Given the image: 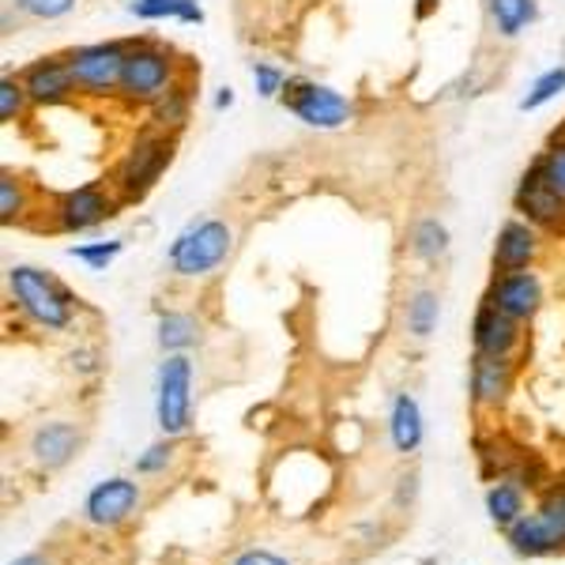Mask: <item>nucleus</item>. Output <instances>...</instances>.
I'll return each instance as SVG.
<instances>
[{
	"label": "nucleus",
	"mask_w": 565,
	"mask_h": 565,
	"mask_svg": "<svg viewBox=\"0 0 565 565\" xmlns=\"http://www.w3.org/2000/svg\"><path fill=\"white\" fill-rule=\"evenodd\" d=\"M423 407L412 392H399L392 399V412H388V437H392V449L399 457H412V452L423 445Z\"/></svg>",
	"instance_id": "obj_18"
},
{
	"label": "nucleus",
	"mask_w": 565,
	"mask_h": 565,
	"mask_svg": "<svg viewBox=\"0 0 565 565\" xmlns=\"http://www.w3.org/2000/svg\"><path fill=\"white\" fill-rule=\"evenodd\" d=\"M231 249H234L231 226H226L223 218H200V223H189L185 231L178 234L167 257H170V268H174L178 276L200 279L231 257Z\"/></svg>",
	"instance_id": "obj_2"
},
{
	"label": "nucleus",
	"mask_w": 565,
	"mask_h": 565,
	"mask_svg": "<svg viewBox=\"0 0 565 565\" xmlns=\"http://www.w3.org/2000/svg\"><path fill=\"white\" fill-rule=\"evenodd\" d=\"M487 302L501 309L505 317H513V321H532L535 313H540L543 306V282L535 271H498L494 282H490L487 290Z\"/></svg>",
	"instance_id": "obj_11"
},
{
	"label": "nucleus",
	"mask_w": 565,
	"mask_h": 565,
	"mask_svg": "<svg viewBox=\"0 0 565 565\" xmlns=\"http://www.w3.org/2000/svg\"><path fill=\"white\" fill-rule=\"evenodd\" d=\"M170 463H174V437L148 445V449L136 457V476H162Z\"/></svg>",
	"instance_id": "obj_29"
},
{
	"label": "nucleus",
	"mask_w": 565,
	"mask_h": 565,
	"mask_svg": "<svg viewBox=\"0 0 565 565\" xmlns=\"http://www.w3.org/2000/svg\"><path fill=\"white\" fill-rule=\"evenodd\" d=\"M26 212V189L15 174H0V223L12 226Z\"/></svg>",
	"instance_id": "obj_26"
},
{
	"label": "nucleus",
	"mask_w": 565,
	"mask_h": 565,
	"mask_svg": "<svg viewBox=\"0 0 565 565\" xmlns=\"http://www.w3.org/2000/svg\"><path fill=\"white\" fill-rule=\"evenodd\" d=\"M174 159V136L170 132H148L132 143V151L125 154V162L117 167V189L125 200H140L154 181L162 178V170Z\"/></svg>",
	"instance_id": "obj_6"
},
{
	"label": "nucleus",
	"mask_w": 565,
	"mask_h": 565,
	"mask_svg": "<svg viewBox=\"0 0 565 565\" xmlns=\"http://www.w3.org/2000/svg\"><path fill=\"white\" fill-rule=\"evenodd\" d=\"M8 565H50V562H45L42 554H20V558L8 562Z\"/></svg>",
	"instance_id": "obj_35"
},
{
	"label": "nucleus",
	"mask_w": 565,
	"mask_h": 565,
	"mask_svg": "<svg viewBox=\"0 0 565 565\" xmlns=\"http://www.w3.org/2000/svg\"><path fill=\"white\" fill-rule=\"evenodd\" d=\"M129 12L136 20H181V23L204 20V8L196 0H132Z\"/></svg>",
	"instance_id": "obj_21"
},
{
	"label": "nucleus",
	"mask_w": 565,
	"mask_h": 565,
	"mask_svg": "<svg viewBox=\"0 0 565 565\" xmlns=\"http://www.w3.org/2000/svg\"><path fill=\"white\" fill-rule=\"evenodd\" d=\"M200 340H204V332H200V321L193 313L170 309V313L159 317V348L167 354H185L189 348H196Z\"/></svg>",
	"instance_id": "obj_20"
},
{
	"label": "nucleus",
	"mask_w": 565,
	"mask_h": 565,
	"mask_svg": "<svg viewBox=\"0 0 565 565\" xmlns=\"http://www.w3.org/2000/svg\"><path fill=\"white\" fill-rule=\"evenodd\" d=\"M513 392V359H487L476 354L471 359V404L479 412L487 407H501Z\"/></svg>",
	"instance_id": "obj_16"
},
{
	"label": "nucleus",
	"mask_w": 565,
	"mask_h": 565,
	"mask_svg": "<svg viewBox=\"0 0 565 565\" xmlns=\"http://www.w3.org/2000/svg\"><path fill=\"white\" fill-rule=\"evenodd\" d=\"M125 57H129V45L125 42H95L72 50L68 65L72 76H76V87L84 95H114L121 87Z\"/></svg>",
	"instance_id": "obj_8"
},
{
	"label": "nucleus",
	"mask_w": 565,
	"mask_h": 565,
	"mask_svg": "<svg viewBox=\"0 0 565 565\" xmlns=\"http://www.w3.org/2000/svg\"><path fill=\"white\" fill-rule=\"evenodd\" d=\"M170 84H174V57H170V50L151 45V42L129 45V57H125V72H121V87H117V95H121L125 103L151 106Z\"/></svg>",
	"instance_id": "obj_5"
},
{
	"label": "nucleus",
	"mask_w": 565,
	"mask_h": 565,
	"mask_svg": "<svg viewBox=\"0 0 565 565\" xmlns=\"http://www.w3.org/2000/svg\"><path fill=\"white\" fill-rule=\"evenodd\" d=\"M487 516L501 527V532L521 521V516H524V487H521V482L498 479L494 487L487 490Z\"/></svg>",
	"instance_id": "obj_19"
},
{
	"label": "nucleus",
	"mask_w": 565,
	"mask_h": 565,
	"mask_svg": "<svg viewBox=\"0 0 565 565\" xmlns=\"http://www.w3.org/2000/svg\"><path fill=\"white\" fill-rule=\"evenodd\" d=\"M279 98L298 121L309 125V129H343V125L351 121L348 98L324 84H313V79H287Z\"/></svg>",
	"instance_id": "obj_7"
},
{
	"label": "nucleus",
	"mask_w": 565,
	"mask_h": 565,
	"mask_svg": "<svg viewBox=\"0 0 565 565\" xmlns=\"http://www.w3.org/2000/svg\"><path fill=\"white\" fill-rule=\"evenodd\" d=\"M513 204L532 226H543V231H565V196L543 178L540 162L527 167V174L521 178V185H516Z\"/></svg>",
	"instance_id": "obj_10"
},
{
	"label": "nucleus",
	"mask_w": 565,
	"mask_h": 565,
	"mask_svg": "<svg viewBox=\"0 0 565 565\" xmlns=\"http://www.w3.org/2000/svg\"><path fill=\"white\" fill-rule=\"evenodd\" d=\"M253 84H257V95H260V98H276V95H282L287 79H282V72H279L276 65H264V61H253Z\"/></svg>",
	"instance_id": "obj_32"
},
{
	"label": "nucleus",
	"mask_w": 565,
	"mask_h": 565,
	"mask_svg": "<svg viewBox=\"0 0 565 565\" xmlns=\"http://www.w3.org/2000/svg\"><path fill=\"white\" fill-rule=\"evenodd\" d=\"M117 215V200L106 196L98 185H84V189H72L57 200L53 207V218H57V231L65 234H79L90 231V226L106 223V218Z\"/></svg>",
	"instance_id": "obj_12"
},
{
	"label": "nucleus",
	"mask_w": 565,
	"mask_h": 565,
	"mask_svg": "<svg viewBox=\"0 0 565 565\" xmlns=\"http://www.w3.org/2000/svg\"><path fill=\"white\" fill-rule=\"evenodd\" d=\"M231 565H290V562L279 558V554H271V551H242Z\"/></svg>",
	"instance_id": "obj_34"
},
{
	"label": "nucleus",
	"mask_w": 565,
	"mask_h": 565,
	"mask_svg": "<svg viewBox=\"0 0 565 565\" xmlns=\"http://www.w3.org/2000/svg\"><path fill=\"white\" fill-rule=\"evenodd\" d=\"M437 321H441V298L434 290H418V295L407 298V309H404V324L415 340H426L434 335Z\"/></svg>",
	"instance_id": "obj_22"
},
{
	"label": "nucleus",
	"mask_w": 565,
	"mask_h": 565,
	"mask_svg": "<svg viewBox=\"0 0 565 565\" xmlns=\"http://www.w3.org/2000/svg\"><path fill=\"white\" fill-rule=\"evenodd\" d=\"M471 343H476V354H487V359H513L521 348V321L482 302L476 324H471Z\"/></svg>",
	"instance_id": "obj_15"
},
{
	"label": "nucleus",
	"mask_w": 565,
	"mask_h": 565,
	"mask_svg": "<svg viewBox=\"0 0 565 565\" xmlns=\"http://www.w3.org/2000/svg\"><path fill=\"white\" fill-rule=\"evenodd\" d=\"M140 482L125 479V476H114V479H103L87 490L84 498V521L90 527H103V532H114V527L129 524L140 509Z\"/></svg>",
	"instance_id": "obj_9"
},
{
	"label": "nucleus",
	"mask_w": 565,
	"mask_h": 565,
	"mask_svg": "<svg viewBox=\"0 0 565 565\" xmlns=\"http://www.w3.org/2000/svg\"><path fill=\"white\" fill-rule=\"evenodd\" d=\"M121 249H125V242H117V238H114V242H90V245H72L68 257L84 260L87 268H95V271H106Z\"/></svg>",
	"instance_id": "obj_28"
},
{
	"label": "nucleus",
	"mask_w": 565,
	"mask_h": 565,
	"mask_svg": "<svg viewBox=\"0 0 565 565\" xmlns=\"http://www.w3.org/2000/svg\"><path fill=\"white\" fill-rule=\"evenodd\" d=\"M231 103H234V90H231V87H223V90L215 95V106H218V109H226Z\"/></svg>",
	"instance_id": "obj_36"
},
{
	"label": "nucleus",
	"mask_w": 565,
	"mask_h": 565,
	"mask_svg": "<svg viewBox=\"0 0 565 565\" xmlns=\"http://www.w3.org/2000/svg\"><path fill=\"white\" fill-rule=\"evenodd\" d=\"M490 20L501 39H516L535 20V0H490Z\"/></svg>",
	"instance_id": "obj_25"
},
{
	"label": "nucleus",
	"mask_w": 565,
	"mask_h": 565,
	"mask_svg": "<svg viewBox=\"0 0 565 565\" xmlns=\"http://www.w3.org/2000/svg\"><path fill=\"white\" fill-rule=\"evenodd\" d=\"M15 4L34 20H61V15H68L76 8V0H15Z\"/></svg>",
	"instance_id": "obj_33"
},
{
	"label": "nucleus",
	"mask_w": 565,
	"mask_h": 565,
	"mask_svg": "<svg viewBox=\"0 0 565 565\" xmlns=\"http://www.w3.org/2000/svg\"><path fill=\"white\" fill-rule=\"evenodd\" d=\"M189 98H193V95H189L185 84H170L151 103V121L159 125L162 132H167V129H181V125H185V117H189Z\"/></svg>",
	"instance_id": "obj_23"
},
{
	"label": "nucleus",
	"mask_w": 565,
	"mask_h": 565,
	"mask_svg": "<svg viewBox=\"0 0 565 565\" xmlns=\"http://www.w3.org/2000/svg\"><path fill=\"white\" fill-rule=\"evenodd\" d=\"M540 253V234L527 218H509L494 242V271H521Z\"/></svg>",
	"instance_id": "obj_17"
},
{
	"label": "nucleus",
	"mask_w": 565,
	"mask_h": 565,
	"mask_svg": "<svg viewBox=\"0 0 565 565\" xmlns=\"http://www.w3.org/2000/svg\"><path fill=\"white\" fill-rule=\"evenodd\" d=\"M154 418L167 437H181L193 426V362L189 354H167L154 377Z\"/></svg>",
	"instance_id": "obj_4"
},
{
	"label": "nucleus",
	"mask_w": 565,
	"mask_h": 565,
	"mask_svg": "<svg viewBox=\"0 0 565 565\" xmlns=\"http://www.w3.org/2000/svg\"><path fill=\"white\" fill-rule=\"evenodd\" d=\"M505 540L521 558H546L565 551V487L546 490L535 513H524L513 527H505Z\"/></svg>",
	"instance_id": "obj_3"
},
{
	"label": "nucleus",
	"mask_w": 565,
	"mask_h": 565,
	"mask_svg": "<svg viewBox=\"0 0 565 565\" xmlns=\"http://www.w3.org/2000/svg\"><path fill=\"white\" fill-rule=\"evenodd\" d=\"M26 103H31V98H26V90H23V79H12V76L0 79V121L4 125L20 121Z\"/></svg>",
	"instance_id": "obj_30"
},
{
	"label": "nucleus",
	"mask_w": 565,
	"mask_h": 565,
	"mask_svg": "<svg viewBox=\"0 0 565 565\" xmlns=\"http://www.w3.org/2000/svg\"><path fill=\"white\" fill-rule=\"evenodd\" d=\"M412 253L418 260H441L449 253V231L441 218L426 215L412 226Z\"/></svg>",
	"instance_id": "obj_24"
},
{
	"label": "nucleus",
	"mask_w": 565,
	"mask_h": 565,
	"mask_svg": "<svg viewBox=\"0 0 565 565\" xmlns=\"http://www.w3.org/2000/svg\"><path fill=\"white\" fill-rule=\"evenodd\" d=\"M535 162H540L543 178L551 181V185L565 196V140L551 143V151H546L543 159H535Z\"/></svg>",
	"instance_id": "obj_31"
},
{
	"label": "nucleus",
	"mask_w": 565,
	"mask_h": 565,
	"mask_svg": "<svg viewBox=\"0 0 565 565\" xmlns=\"http://www.w3.org/2000/svg\"><path fill=\"white\" fill-rule=\"evenodd\" d=\"M8 290L26 321H34L45 332H65L76 317V298L65 282H57L50 271L34 264H12L8 268Z\"/></svg>",
	"instance_id": "obj_1"
},
{
	"label": "nucleus",
	"mask_w": 565,
	"mask_h": 565,
	"mask_svg": "<svg viewBox=\"0 0 565 565\" xmlns=\"http://www.w3.org/2000/svg\"><path fill=\"white\" fill-rule=\"evenodd\" d=\"M23 90L34 106H57V103H68L76 95V76H72V65L68 57H42L34 61L31 68L23 72Z\"/></svg>",
	"instance_id": "obj_13"
},
{
	"label": "nucleus",
	"mask_w": 565,
	"mask_h": 565,
	"mask_svg": "<svg viewBox=\"0 0 565 565\" xmlns=\"http://www.w3.org/2000/svg\"><path fill=\"white\" fill-rule=\"evenodd\" d=\"M562 90H565V65L543 72V76L532 84V90L521 98V109H540V106L551 103V98H558Z\"/></svg>",
	"instance_id": "obj_27"
},
{
	"label": "nucleus",
	"mask_w": 565,
	"mask_h": 565,
	"mask_svg": "<svg viewBox=\"0 0 565 565\" xmlns=\"http://www.w3.org/2000/svg\"><path fill=\"white\" fill-rule=\"evenodd\" d=\"M79 445H84V434H79L76 423H65V418H53V423H42L39 430L26 441V452L39 463L42 471H57L76 457Z\"/></svg>",
	"instance_id": "obj_14"
}]
</instances>
